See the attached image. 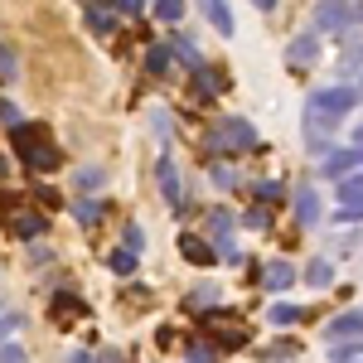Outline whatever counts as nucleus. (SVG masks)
<instances>
[{
  "instance_id": "nucleus-36",
  "label": "nucleus",
  "mask_w": 363,
  "mask_h": 363,
  "mask_svg": "<svg viewBox=\"0 0 363 363\" xmlns=\"http://www.w3.org/2000/svg\"><path fill=\"white\" fill-rule=\"evenodd\" d=\"M0 68H5V73H15V54H10V49H0Z\"/></svg>"
},
{
  "instance_id": "nucleus-34",
  "label": "nucleus",
  "mask_w": 363,
  "mask_h": 363,
  "mask_svg": "<svg viewBox=\"0 0 363 363\" xmlns=\"http://www.w3.org/2000/svg\"><path fill=\"white\" fill-rule=\"evenodd\" d=\"M0 121H10V126H20V112H15L10 102H0Z\"/></svg>"
},
{
  "instance_id": "nucleus-11",
  "label": "nucleus",
  "mask_w": 363,
  "mask_h": 363,
  "mask_svg": "<svg viewBox=\"0 0 363 363\" xmlns=\"http://www.w3.org/2000/svg\"><path fill=\"white\" fill-rule=\"evenodd\" d=\"M199 10L208 15V25L218 29V34H233V10H228L223 0H199Z\"/></svg>"
},
{
  "instance_id": "nucleus-29",
  "label": "nucleus",
  "mask_w": 363,
  "mask_h": 363,
  "mask_svg": "<svg viewBox=\"0 0 363 363\" xmlns=\"http://www.w3.org/2000/svg\"><path fill=\"white\" fill-rule=\"evenodd\" d=\"M189 363H213V344H189Z\"/></svg>"
},
{
  "instance_id": "nucleus-4",
  "label": "nucleus",
  "mask_w": 363,
  "mask_h": 363,
  "mask_svg": "<svg viewBox=\"0 0 363 363\" xmlns=\"http://www.w3.org/2000/svg\"><path fill=\"white\" fill-rule=\"evenodd\" d=\"M5 228H10L15 238H25V242H34L39 233H49V218H44L39 208H20V199L10 194V199H5Z\"/></svg>"
},
{
  "instance_id": "nucleus-33",
  "label": "nucleus",
  "mask_w": 363,
  "mask_h": 363,
  "mask_svg": "<svg viewBox=\"0 0 363 363\" xmlns=\"http://www.w3.org/2000/svg\"><path fill=\"white\" fill-rule=\"evenodd\" d=\"M247 223H252V228H267V223H272V213H267V208H252Z\"/></svg>"
},
{
  "instance_id": "nucleus-18",
  "label": "nucleus",
  "mask_w": 363,
  "mask_h": 363,
  "mask_svg": "<svg viewBox=\"0 0 363 363\" xmlns=\"http://www.w3.org/2000/svg\"><path fill=\"white\" fill-rule=\"evenodd\" d=\"M339 199H344V203H363V169L339 179Z\"/></svg>"
},
{
  "instance_id": "nucleus-10",
  "label": "nucleus",
  "mask_w": 363,
  "mask_h": 363,
  "mask_svg": "<svg viewBox=\"0 0 363 363\" xmlns=\"http://www.w3.org/2000/svg\"><path fill=\"white\" fill-rule=\"evenodd\" d=\"M330 335H335V339H363V310L335 315V320H330Z\"/></svg>"
},
{
  "instance_id": "nucleus-16",
  "label": "nucleus",
  "mask_w": 363,
  "mask_h": 363,
  "mask_svg": "<svg viewBox=\"0 0 363 363\" xmlns=\"http://www.w3.org/2000/svg\"><path fill=\"white\" fill-rule=\"evenodd\" d=\"M179 252H184L189 262H213V247H208L203 238H194V233H184V238H179Z\"/></svg>"
},
{
  "instance_id": "nucleus-31",
  "label": "nucleus",
  "mask_w": 363,
  "mask_h": 363,
  "mask_svg": "<svg viewBox=\"0 0 363 363\" xmlns=\"http://www.w3.org/2000/svg\"><path fill=\"white\" fill-rule=\"evenodd\" d=\"M213 296H218V291H213V286H199L194 296H189V310H194V306H208V301H213Z\"/></svg>"
},
{
  "instance_id": "nucleus-25",
  "label": "nucleus",
  "mask_w": 363,
  "mask_h": 363,
  "mask_svg": "<svg viewBox=\"0 0 363 363\" xmlns=\"http://www.w3.org/2000/svg\"><path fill=\"white\" fill-rule=\"evenodd\" d=\"M306 281H310V286H330V281H335V277H330V262H310Z\"/></svg>"
},
{
  "instance_id": "nucleus-39",
  "label": "nucleus",
  "mask_w": 363,
  "mask_h": 363,
  "mask_svg": "<svg viewBox=\"0 0 363 363\" xmlns=\"http://www.w3.org/2000/svg\"><path fill=\"white\" fill-rule=\"evenodd\" d=\"M354 140H359V145H363V126H359V131H354Z\"/></svg>"
},
{
  "instance_id": "nucleus-1",
  "label": "nucleus",
  "mask_w": 363,
  "mask_h": 363,
  "mask_svg": "<svg viewBox=\"0 0 363 363\" xmlns=\"http://www.w3.org/2000/svg\"><path fill=\"white\" fill-rule=\"evenodd\" d=\"M10 140H15V150H20V160H25L29 169H58L63 165V150H58L54 140H49V131L34 126V121H20Z\"/></svg>"
},
{
  "instance_id": "nucleus-26",
  "label": "nucleus",
  "mask_w": 363,
  "mask_h": 363,
  "mask_svg": "<svg viewBox=\"0 0 363 363\" xmlns=\"http://www.w3.org/2000/svg\"><path fill=\"white\" fill-rule=\"evenodd\" d=\"M121 247H131V252H140V247H145V233H140L136 223H126V228H121Z\"/></svg>"
},
{
  "instance_id": "nucleus-8",
  "label": "nucleus",
  "mask_w": 363,
  "mask_h": 363,
  "mask_svg": "<svg viewBox=\"0 0 363 363\" xmlns=\"http://www.w3.org/2000/svg\"><path fill=\"white\" fill-rule=\"evenodd\" d=\"M49 310H54V325H73V320H83V315H87V306L73 296V291H58Z\"/></svg>"
},
{
  "instance_id": "nucleus-5",
  "label": "nucleus",
  "mask_w": 363,
  "mask_h": 363,
  "mask_svg": "<svg viewBox=\"0 0 363 363\" xmlns=\"http://www.w3.org/2000/svg\"><path fill=\"white\" fill-rule=\"evenodd\" d=\"M359 20H363V5H354V0H325L315 10V29H349Z\"/></svg>"
},
{
  "instance_id": "nucleus-2",
  "label": "nucleus",
  "mask_w": 363,
  "mask_h": 363,
  "mask_svg": "<svg viewBox=\"0 0 363 363\" xmlns=\"http://www.w3.org/2000/svg\"><path fill=\"white\" fill-rule=\"evenodd\" d=\"M208 155H228V150H257V126L247 116H218V126L203 136Z\"/></svg>"
},
{
  "instance_id": "nucleus-37",
  "label": "nucleus",
  "mask_w": 363,
  "mask_h": 363,
  "mask_svg": "<svg viewBox=\"0 0 363 363\" xmlns=\"http://www.w3.org/2000/svg\"><path fill=\"white\" fill-rule=\"evenodd\" d=\"M68 363H92V354H87V349H78V354H68Z\"/></svg>"
},
{
  "instance_id": "nucleus-12",
  "label": "nucleus",
  "mask_w": 363,
  "mask_h": 363,
  "mask_svg": "<svg viewBox=\"0 0 363 363\" xmlns=\"http://www.w3.org/2000/svg\"><path fill=\"white\" fill-rule=\"evenodd\" d=\"M194 78H199V92H203V97H218V92L228 87L223 68H203V63H199V68H194Z\"/></svg>"
},
{
  "instance_id": "nucleus-38",
  "label": "nucleus",
  "mask_w": 363,
  "mask_h": 363,
  "mask_svg": "<svg viewBox=\"0 0 363 363\" xmlns=\"http://www.w3.org/2000/svg\"><path fill=\"white\" fill-rule=\"evenodd\" d=\"M252 5H257V10H277V0H252Z\"/></svg>"
},
{
  "instance_id": "nucleus-20",
  "label": "nucleus",
  "mask_w": 363,
  "mask_h": 363,
  "mask_svg": "<svg viewBox=\"0 0 363 363\" xmlns=\"http://www.w3.org/2000/svg\"><path fill=\"white\" fill-rule=\"evenodd\" d=\"M252 199H257V203H262V208H267V203H272V208H277V203H281V184H277V179H262V184H257V189H252Z\"/></svg>"
},
{
  "instance_id": "nucleus-32",
  "label": "nucleus",
  "mask_w": 363,
  "mask_h": 363,
  "mask_svg": "<svg viewBox=\"0 0 363 363\" xmlns=\"http://www.w3.org/2000/svg\"><path fill=\"white\" fill-rule=\"evenodd\" d=\"M116 10H121V15H140V10H145V0H116Z\"/></svg>"
},
{
  "instance_id": "nucleus-19",
  "label": "nucleus",
  "mask_w": 363,
  "mask_h": 363,
  "mask_svg": "<svg viewBox=\"0 0 363 363\" xmlns=\"http://www.w3.org/2000/svg\"><path fill=\"white\" fill-rule=\"evenodd\" d=\"M107 267H112L116 277H131V272H136V252H131V247H116L112 257H107Z\"/></svg>"
},
{
  "instance_id": "nucleus-15",
  "label": "nucleus",
  "mask_w": 363,
  "mask_h": 363,
  "mask_svg": "<svg viewBox=\"0 0 363 363\" xmlns=\"http://www.w3.org/2000/svg\"><path fill=\"white\" fill-rule=\"evenodd\" d=\"M87 25L97 29V34H112L116 29V10H102L97 0H87Z\"/></svg>"
},
{
  "instance_id": "nucleus-13",
  "label": "nucleus",
  "mask_w": 363,
  "mask_h": 363,
  "mask_svg": "<svg viewBox=\"0 0 363 363\" xmlns=\"http://www.w3.org/2000/svg\"><path fill=\"white\" fill-rule=\"evenodd\" d=\"M262 281H267L272 291H286V286L296 281V272H291V262H267V267H262Z\"/></svg>"
},
{
  "instance_id": "nucleus-22",
  "label": "nucleus",
  "mask_w": 363,
  "mask_h": 363,
  "mask_svg": "<svg viewBox=\"0 0 363 363\" xmlns=\"http://www.w3.org/2000/svg\"><path fill=\"white\" fill-rule=\"evenodd\" d=\"M155 20H165V25L184 20V0H155Z\"/></svg>"
},
{
  "instance_id": "nucleus-17",
  "label": "nucleus",
  "mask_w": 363,
  "mask_h": 363,
  "mask_svg": "<svg viewBox=\"0 0 363 363\" xmlns=\"http://www.w3.org/2000/svg\"><path fill=\"white\" fill-rule=\"evenodd\" d=\"M169 54L179 58V63H184V68H189V73H194L199 63H203V58H199V49H194V44H189V39H179V34H174V39H169Z\"/></svg>"
},
{
  "instance_id": "nucleus-30",
  "label": "nucleus",
  "mask_w": 363,
  "mask_h": 363,
  "mask_svg": "<svg viewBox=\"0 0 363 363\" xmlns=\"http://www.w3.org/2000/svg\"><path fill=\"white\" fill-rule=\"evenodd\" d=\"M0 363H25V349L20 344H0Z\"/></svg>"
},
{
  "instance_id": "nucleus-27",
  "label": "nucleus",
  "mask_w": 363,
  "mask_h": 363,
  "mask_svg": "<svg viewBox=\"0 0 363 363\" xmlns=\"http://www.w3.org/2000/svg\"><path fill=\"white\" fill-rule=\"evenodd\" d=\"M78 189H102V169H97V165L78 169Z\"/></svg>"
},
{
  "instance_id": "nucleus-24",
  "label": "nucleus",
  "mask_w": 363,
  "mask_h": 363,
  "mask_svg": "<svg viewBox=\"0 0 363 363\" xmlns=\"http://www.w3.org/2000/svg\"><path fill=\"white\" fill-rule=\"evenodd\" d=\"M267 315H272V325H296V320H301V306H291V301H281V306H272Z\"/></svg>"
},
{
  "instance_id": "nucleus-6",
  "label": "nucleus",
  "mask_w": 363,
  "mask_h": 363,
  "mask_svg": "<svg viewBox=\"0 0 363 363\" xmlns=\"http://www.w3.org/2000/svg\"><path fill=\"white\" fill-rule=\"evenodd\" d=\"M155 174H160L165 203H169V208H184V184H179V169H174V160H169V155H160V160H155Z\"/></svg>"
},
{
  "instance_id": "nucleus-14",
  "label": "nucleus",
  "mask_w": 363,
  "mask_h": 363,
  "mask_svg": "<svg viewBox=\"0 0 363 363\" xmlns=\"http://www.w3.org/2000/svg\"><path fill=\"white\" fill-rule=\"evenodd\" d=\"M296 218H301V223H320V194H315V189H301V194H296Z\"/></svg>"
},
{
  "instance_id": "nucleus-23",
  "label": "nucleus",
  "mask_w": 363,
  "mask_h": 363,
  "mask_svg": "<svg viewBox=\"0 0 363 363\" xmlns=\"http://www.w3.org/2000/svg\"><path fill=\"white\" fill-rule=\"evenodd\" d=\"M145 68H150V73L160 78V73H165V68H169V44H155V49L145 54Z\"/></svg>"
},
{
  "instance_id": "nucleus-28",
  "label": "nucleus",
  "mask_w": 363,
  "mask_h": 363,
  "mask_svg": "<svg viewBox=\"0 0 363 363\" xmlns=\"http://www.w3.org/2000/svg\"><path fill=\"white\" fill-rule=\"evenodd\" d=\"M213 184H218V189H233V184H238V174H233L228 165H213Z\"/></svg>"
},
{
  "instance_id": "nucleus-35",
  "label": "nucleus",
  "mask_w": 363,
  "mask_h": 363,
  "mask_svg": "<svg viewBox=\"0 0 363 363\" xmlns=\"http://www.w3.org/2000/svg\"><path fill=\"white\" fill-rule=\"evenodd\" d=\"M10 330H20V315H5L0 320V335H10Z\"/></svg>"
},
{
  "instance_id": "nucleus-7",
  "label": "nucleus",
  "mask_w": 363,
  "mask_h": 363,
  "mask_svg": "<svg viewBox=\"0 0 363 363\" xmlns=\"http://www.w3.org/2000/svg\"><path fill=\"white\" fill-rule=\"evenodd\" d=\"M359 169H363V145H359V150H335V155L325 160V174H330V179L359 174Z\"/></svg>"
},
{
  "instance_id": "nucleus-21",
  "label": "nucleus",
  "mask_w": 363,
  "mask_h": 363,
  "mask_svg": "<svg viewBox=\"0 0 363 363\" xmlns=\"http://www.w3.org/2000/svg\"><path fill=\"white\" fill-rule=\"evenodd\" d=\"M73 213H78V223H97L102 218V199H78Z\"/></svg>"
},
{
  "instance_id": "nucleus-9",
  "label": "nucleus",
  "mask_w": 363,
  "mask_h": 363,
  "mask_svg": "<svg viewBox=\"0 0 363 363\" xmlns=\"http://www.w3.org/2000/svg\"><path fill=\"white\" fill-rule=\"evenodd\" d=\"M315 58H320V39H315V34H301V39L286 49V63H291V68H306Z\"/></svg>"
},
{
  "instance_id": "nucleus-3",
  "label": "nucleus",
  "mask_w": 363,
  "mask_h": 363,
  "mask_svg": "<svg viewBox=\"0 0 363 363\" xmlns=\"http://www.w3.org/2000/svg\"><path fill=\"white\" fill-rule=\"evenodd\" d=\"M199 330L208 339H218V349H242L247 344V325L228 310H199Z\"/></svg>"
}]
</instances>
